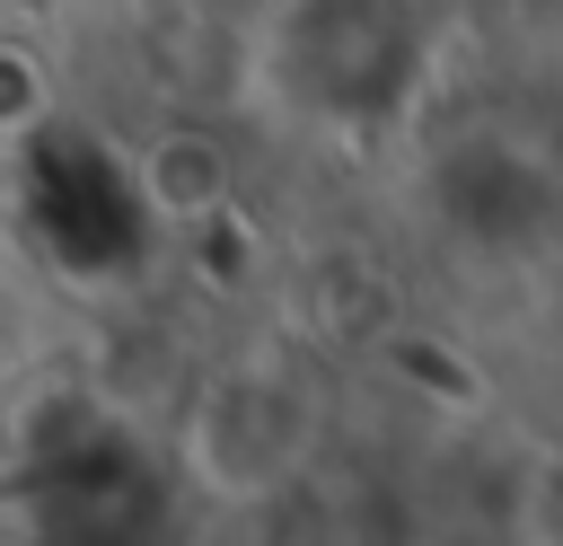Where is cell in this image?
I'll return each mask as SVG.
<instances>
[{
	"label": "cell",
	"instance_id": "1",
	"mask_svg": "<svg viewBox=\"0 0 563 546\" xmlns=\"http://www.w3.org/2000/svg\"><path fill=\"white\" fill-rule=\"evenodd\" d=\"M264 88L308 123H387L405 114L431 35L413 0H273L264 18Z\"/></svg>",
	"mask_w": 563,
	"mask_h": 546
},
{
	"label": "cell",
	"instance_id": "2",
	"mask_svg": "<svg viewBox=\"0 0 563 546\" xmlns=\"http://www.w3.org/2000/svg\"><path fill=\"white\" fill-rule=\"evenodd\" d=\"M317 387L290 352H238L185 405V476L211 502H273L317 449Z\"/></svg>",
	"mask_w": 563,
	"mask_h": 546
},
{
	"label": "cell",
	"instance_id": "3",
	"mask_svg": "<svg viewBox=\"0 0 563 546\" xmlns=\"http://www.w3.org/2000/svg\"><path fill=\"white\" fill-rule=\"evenodd\" d=\"M422 203H431V229L484 264H528L554 247L563 229V176H554V150L510 132V123H475V132H449L422 167Z\"/></svg>",
	"mask_w": 563,
	"mask_h": 546
},
{
	"label": "cell",
	"instance_id": "4",
	"mask_svg": "<svg viewBox=\"0 0 563 546\" xmlns=\"http://www.w3.org/2000/svg\"><path fill=\"white\" fill-rule=\"evenodd\" d=\"M132 194H141V220L158 229H202L220 203H229V167L202 132H158L141 159H132Z\"/></svg>",
	"mask_w": 563,
	"mask_h": 546
},
{
	"label": "cell",
	"instance_id": "5",
	"mask_svg": "<svg viewBox=\"0 0 563 546\" xmlns=\"http://www.w3.org/2000/svg\"><path fill=\"white\" fill-rule=\"evenodd\" d=\"M53 123V70L26 44H0V141H26Z\"/></svg>",
	"mask_w": 563,
	"mask_h": 546
}]
</instances>
